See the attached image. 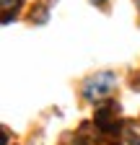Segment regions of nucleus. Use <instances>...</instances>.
<instances>
[{
  "mask_svg": "<svg viewBox=\"0 0 140 145\" xmlns=\"http://www.w3.org/2000/svg\"><path fill=\"white\" fill-rule=\"evenodd\" d=\"M117 86V78L112 75V72H96L94 78H88V83H86V96H88L91 101H101V99H107L112 91Z\"/></svg>",
  "mask_w": 140,
  "mask_h": 145,
  "instance_id": "nucleus-1",
  "label": "nucleus"
},
{
  "mask_svg": "<svg viewBox=\"0 0 140 145\" xmlns=\"http://www.w3.org/2000/svg\"><path fill=\"white\" fill-rule=\"evenodd\" d=\"M21 0H0V5H3V10H13L16 5H18Z\"/></svg>",
  "mask_w": 140,
  "mask_h": 145,
  "instance_id": "nucleus-2",
  "label": "nucleus"
},
{
  "mask_svg": "<svg viewBox=\"0 0 140 145\" xmlns=\"http://www.w3.org/2000/svg\"><path fill=\"white\" fill-rule=\"evenodd\" d=\"M94 3H99V5H101V3H104V0H94Z\"/></svg>",
  "mask_w": 140,
  "mask_h": 145,
  "instance_id": "nucleus-3",
  "label": "nucleus"
}]
</instances>
